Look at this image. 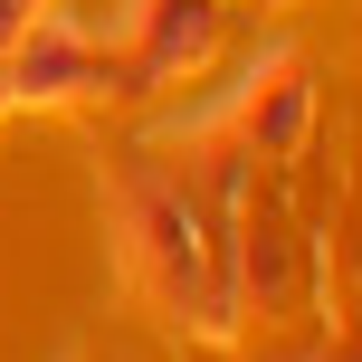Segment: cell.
Returning <instances> with one entry per match:
<instances>
[{"label": "cell", "instance_id": "cell-1", "mask_svg": "<svg viewBox=\"0 0 362 362\" xmlns=\"http://www.w3.org/2000/svg\"><path fill=\"white\" fill-rule=\"evenodd\" d=\"M105 229H115V276L144 296L163 325L229 344L238 334V210H210L191 163L144 134L105 172Z\"/></svg>", "mask_w": 362, "mask_h": 362}, {"label": "cell", "instance_id": "cell-2", "mask_svg": "<svg viewBox=\"0 0 362 362\" xmlns=\"http://www.w3.org/2000/svg\"><path fill=\"white\" fill-rule=\"evenodd\" d=\"M124 95H144L134 67H124V38L105 48V38L76 10H57V0L0 48V105H124Z\"/></svg>", "mask_w": 362, "mask_h": 362}, {"label": "cell", "instance_id": "cell-3", "mask_svg": "<svg viewBox=\"0 0 362 362\" xmlns=\"http://www.w3.org/2000/svg\"><path fill=\"white\" fill-rule=\"evenodd\" d=\"M315 305V238L305 219L286 210V191H276V172L248 181V200H238V325H286V315Z\"/></svg>", "mask_w": 362, "mask_h": 362}, {"label": "cell", "instance_id": "cell-4", "mask_svg": "<svg viewBox=\"0 0 362 362\" xmlns=\"http://www.w3.org/2000/svg\"><path fill=\"white\" fill-rule=\"evenodd\" d=\"M210 124L229 134V144H248V163H267V172L305 163V144H315V57L305 48H267L210 105Z\"/></svg>", "mask_w": 362, "mask_h": 362}, {"label": "cell", "instance_id": "cell-5", "mask_svg": "<svg viewBox=\"0 0 362 362\" xmlns=\"http://www.w3.org/2000/svg\"><path fill=\"white\" fill-rule=\"evenodd\" d=\"M210 48H219V0H134L124 10L134 86H172V76L210 67Z\"/></svg>", "mask_w": 362, "mask_h": 362}, {"label": "cell", "instance_id": "cell-6", "mask_svg": "<svg viewBox=\"0 0 362 362\" xmlns=\"http://www.w3.org/2000/svg\"><path fill=\"white\" fill-rule=\"evenodd\" d=\"M315 362H362V315H353V325H344V334H334V325H325V344H315Z\"/></svg>", "mask_w": 362, "mask_h": 362}, {"label": "cell", "instance_id": "cell-7", "mask_svg": "<svg viewBox=\"0 0 362 362\" xmlns=\"http://www.w3.org/2000/svg\"><path fill=\"white\" fill-rule=\"evenodd\" d=\"M38 10H48V0H0V48H10V38H19V29H29V19H38Z\"/></svg>", "mask_w": 362, "mask_h": 362}]
</instances>
